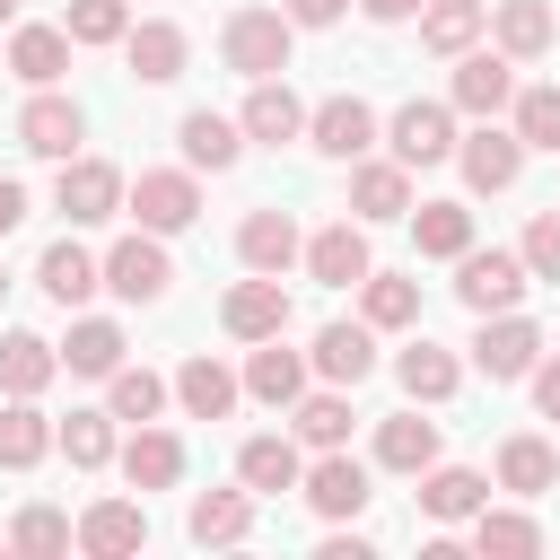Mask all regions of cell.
<instances>
[{"label": "cell", "instance_id": "cell-15", "mask_svg": "<svg viewBox=\"0 0 560 560\" xmlns=\"http://www.w3.org/2000/svg\"><path fill=\"white\" fill-rule=\"evenodd\" d=\"M350 210H359V228L411 219V166L402 158H350Z\"/></svg>", "mask_w": 560, "mask_h": 560}, {"label": "cell", "instance_id": "cell-50", "mask_svg": "<svg viewBox=\"0 0 560 560\" xmlns=\"http://www.w3.org/2000/svg\"><path fill=\"white\" fill-rule=\"evenodd\" d=\"M18 219H26V184H18V175H0V236H9Z\"/></svg>", "mask_w": 560, "mask_h": 560}, {"label": "cell", "instance_id": "cell-52", "mask_svg": "<svg viewBox=\"0 0 560 560\" xmlns=\"http://www.w3.org/2000/svg\"><path fill=\"white\" fill-rule=\"evenodd\" d=\"M376 26H402V18H420V0H359Z\"/></svg>", "mask_w": 560, "mask_h": 560}, {"label": "cell", "instance_id": "cell-27", "mask_svg": "<svg viewBox=\"0 0 560 560\" xmlns=\"http://www.w3.org/2000/svg\"><path fill=\"white\" fill-rule=\"evenodd\" d=\"M175 140H184V166H192V175H228V166L245 158L236 114H210V105H192V114L175 122Z\"/></svg>", "mask_w": 560, "mask_h": 560}, {"label": "cell", "instance_id": "cell-36", "mask_svg": "<svg viewBox=\"0 0 560 560\" xmlns=\"http://www.w3.org/2000/svg\"><path fill=\"white\" fill-rule=\"evenodd\" d=\"M52 376H61V350L44 332H26V324L0 332V394H44Z\"/></svg>", "mask_w": 560, "mask_h": 560}, {"label": "cell", "instance_id": "cell-40", "mask_svg": "<svg viewBox=\"0 0 560 560\" xmlns=\"http://www.w3.org/2000/svg\"><path fill=\"white\" fill-rule=\"evenodd\" d=\"M9 70H18L26 88H61V70H70V35H61V26H18V35H9Z\"/></svg>", "mask_w": 560, "mask_h": 560}, {"label": "cell", "instance_id": "cell-26", "mask_svg": "<svg viewBox=\"0 0 560 560\" xmlns=\"http://www.w3.org/2000/svg\"><path fill=\"white\" fill-rule=\"evenodd\" d=\"M184 52H192V44H184V26H175V18H140V26L122 35V61H131V79H140V88L184 79Z\"/></svg>", "mask_w": 560, "mask_h": 560}, {"label": "cell", "instance_id": "cell-4", "mask_svg": "<svg viewBox=\"0 0 560 560\" xmlns=\"http://www.w3.org/2000/svg\"><path fill=\"white\" fill-rule=\"evenodd\" d=\"M525 289H534V271L508 245H464L455 254V298L472 315H508V306H525Z\"/></svg>", "mask_w": 560, "mask_h": 560}, {"label": "cell", "instance_id": "cell-1", "mask_svg": "<svg viewBox=\"0 0 560 560\" xmlns=\"http://www.w3.org/2000/svg\"><path fill=\"white\" fill-rule=\"evenodd\" d=\"M219 52H228L236 79H280L289 52H298V26H289V9H236L219 26Z\"/></svg>", "mask_w": 560, "mask_h": 560}, {"label": "cell", "instance_id": "cell-55", "mask_svg": "<svg viewBox=\"0 0 560 560\" xmlns=\"http://www.w3.org/2000/svg\"><path fill=\"white\" fill-rule=\"evenodd\" d=\"M0 551H9V542H0Z\"/></svg>", "mask_w": 560, "mask_h": 560}, {"label": "cell", "instance_id": "cell-20", "mask_svg": "<svg viewBox=\"0 0 560 560\" xmlns=\"http://www.w3.org/2000/svg\"><path fill=\"white\" fill-rule=\"evenodd\" d=\"M508 96H516V61L490 44V52H455V114H508Z\"/></svg>", "mask_w": 560, "mask_h": 560}, {"label": "cell", "instance_id": "cell-8", "mask_svg": "<svg viewBox=\"0 0 560 560\" xmlns=\"http://www.w3.org/2000/svg\"><path fill=\"white\" fill-rule=\"evenodd\" d=\"M534 359H542V324L534 315H481V332H472V368L490 376V385H516V376H534Z\"/></svg>", "mask_w": 560, "mask_h": 560}, {"label": "cell", "instance_id": "cell-48", "mask_svg": "<svg viewBox=\"0 0 560 560\" xmlns=\"http://www.w3.org/2000/svg\"><path fill=\"white\" fill-rule=\"evenodd\" d=\"M534 411H542V420H560V350H551V359H534Z\"/></svg>", "mask_w": 560, "mask_h": 560}, {"label": "cell", "instance_id": "cell-21", "mask_svg": "<svg viewBox=\"0 0 560 560\" xmlns=\"http://www.w3.org/2000/svg\"><path fill=\"white\" fill-rule=\"evenodd\" d=\"M236 131H245V140H262V149H280V140H306V105H298V88H289V79H254V88H245V114H236Z\"/></svg>", "mask_w": 560, "mask_h": 560}, {"label": "cell", "instance_id": "cell-19", "mask_svg": "<svg viewBox=\"0 0 560 560\" xmlns=\"http://www.w3.org/2000/svg\"><path fill=\"white\" fill-rule=\"evenodd\" d=\"M114 464H122L131 490H175V481H184V438L158 429V420H140V429L114 446Z\"/></svg>", "mask_w": 560, "mask_h": 560}, {"label": "cell", "instance_id": "cell-2", "mask_svg": "<svg viewBox=\"0 0 560 560\" xmlns=\"http://www.w3.org/2000/svg\"><path fill=\"white\" fill-rule=\"evenodd\" d=\"M122 210L149 236H184L201 219V184H192V166H140V184H122Z\"/></svg>", "mask_w": 560, "mask_h": 560}, {"label": "cell", "instance_id": "cell-29", "mask_svg": "<svg viewBox=\"0 0 560 560\" xmlns=\"http://www.w3.org/2000/svg\"><path fill=\"white\" fill-rule=\"evenodd\" d=\"M298 472H306V455H298V438H280V429H262V438H245V446H236V481H245L254 499L298 490Z\"/></svg>", "mask_w": 560, "mask_h": 560}, {"label": "cell", "instance_id": "cell-16", "mask_svg": "<svg viewBox=\"0 0 560 560\" xmlns=\"http://www.w3.org/2000/svg\"><path fill=\"white\" fill-rule=\"evenodd\" d=\"M306 376H315V368H306V350H289L280 332L245 350V394H254L262 411H289V402L306 394Z\"/></svg>", "mask_w": 560, "mask_h": 560}, {"label": "cell", "instance_id": "cell-11", "mask_svg": "<svg viewBox=\"0 0 560 560\" xmlns=\"http://www.w3.org/2000/svg\"><path fill=\"white\" fill-rule=\"evenodd\" d=\"M455 166H464V184H472V192H508V184L525 175V140H516V131H499V114H481V131H464V140H455Z\"/></svg>", "mask_w": 560, "mask_h": 560}, {"label": "cell", "instance_id": "cell-51", "mask_svg": "<svg viewBox=\"0 0 560 560\" xmlns=\"http://www.w3.org/2000/svg\"><path fill=\"white\" fill-rule=\"evenodd\" d=\"M315 560H368V534H324V551Z\"/></svg>", "mask_w": 560, "mask_h": 560}, {"label": "cell", "instance_id": "cell-34", "mask_svg": "<svg viewBox=\"0 0 560 560\" xmlns=\"http://www.w3.org/2000/svg\"><path fill=\"white\" fill-rule=\"evenodd\" d=\"M289 420H298V446L324 455V446H350V420L359 411H350V385H315V394L289 402Z\"/></svg>", "mask_w": 560, "mask_h": 560}, {"label": "cell", "instance_id": "cell-49", "mask_svg": "<svg viewBox=\"0 0 560 560\" xmlns=\"http://www.w3.org/2000/svg\"><path fill=\"white\" fill-rule=\"evenodd\" d=\"M280 9H289V26H341L350 0H280Z\"/></svg>", "mask_w": 560, "mask_h": 560}, {"label": "cell", "instance_id": "cell-43", "mask_svg": "<svg viewBox=\"0 0 560 560\" xmlns=\"http://www.w3.org/2000/svg\"><path fill=\"white\" fill-rule=\"evenodd\" d=\"M105 411H114V420H131V429H140V420H158V411H166V376L122 359V368L105 376Z\"/></svg>", "mask_w": 560, "mask_h": 560}, {"label": "cell", "instance_id": "cell-38", "mask_svg": "<svg viewBox=\"0 0 560 560\" xmlns=\"http://www.w3.org/2000/svg\"><path fill=\"white\" fill-rule=\"evenodd\" d=\"M472 551L481 560H534L542 551V525L525 508H472Z\"/></svg>", "mask_w": 560, "mask_h": 560}, {"label": "cell", "instance_id": "cell-28", "mask_svg": "<svg viewBox=\"0 0 560 560\" xmlns=\"http://www.w3.org/2000/svg\"><path fill=\"white\" fill-rule=\"evenodd\" d=\"M306 368H315L324 385H368V376H376V332H368V324H324L315 350H306Z\"/></svg>", "mask_w": 560, "mask_h": 560}, {"label": "cell", "instance_id": "cell-7", "mask_svg": "<svg viewBox=\"0 0 560 560\" xmlns=\"http://www.w3.org/2000/svg\"><path fill=\"white\" fill-rule=\"evenodd\" d=\"M306 149L315 158H332V166H350V158H368L376 149V105L368 96H324V105H306Z\"/></svg>", "mask_w": 560, "mask_h": 560}, {"label": "cell", "instance_id": "cell-30", "mask_svg": "<svg viewBox=\"0 0 560 560\" xmlns=\"http://www.w3.org/2000/svg\"><path fill=\"white\" fill-rule=\"evenodd\" d=\"M184 534H192L201 551L245 542V534H254V490H201V499L184 508Z\"/></svg>", "mask_w": 560, "mask_h": 560}, {"label": "cell", "instance_id": "cell-53", "mask_svg": "<svg viewBox=\"0 0 560 560\" xmlns=\"http://www.w3.org/2000/svg\"><path fill=\"white\" fill-rule=\"evenodd\" d=\"M9 18H18V0H0V26H9Z\"/></svg>", "mask_w": 560, "mask_h": 560}, {"label": "cell", "instance_id": "cell-17", "mask_svg": "<svg viewBox=\"0 0 560 560\" xmlns=\"http://www.w3.org/2000/svg\"><path fill=\"white\" fill-rule=\"evenodd\" d=\"M394 385H402L411 402H455V385H464V359H455L446 341L411 332V341L394 350Z\"/></svg>", "mask_w": 560, "mask_h": 560}, {"label": "cell", "instance_id": "cell-18", "mask_svg": "<svg viewBox=\"0 0 560 560\" xmlns=\"http://www.w3.org/2000/svg\"><path fill=\"white\" fill-rule=\"evenodd\" d=\"M175 402H184V420H228L236 402H245V376L236 368H219L210 350H192L184 368H175V385H166Z\"/></svg>", "mask_w": 560, "mask_h": 560}, {"label": "cell", "instance_id": "cell-24", "mask_svg": "<svg viewBox=\"0 0 560 560\" xmlns=\"http://www.w3.org/2000/svg\"><path fill=\"white\" fill-rule=\"evenodd\" d=\"M411 481H420V516L429 525H472V508H490V481L472 464H429Z\"/></svg>", "mask_w": 560, "mask_h": 560}, {"label": "cell", "instance_id": "cell-44", "mask_svg": "<svg viewBox=\"0 0 560 560\" xmlns=\"http://www.w3.org/2000/svg\"><path fill=\"white\" fill-rule=\"evenodd\" d=\"M508 131H516L525 149H551V158H560V88H516V96H508Z\"/></svg>", "mask_w": 560, "mask_h": 560}, {"label": "cell", "instance_id": "cell-6", "mask_svg": "<svg viewBox=\"0 0 560 560\" xmlns=\"http://www.w3.org/2000/svg\"><path fill=\"white\" fill-rule=\"evenodd\" d=\"M79 140H88V114H79V96H61V88H35L26 105H18V149L26 158H79Z\"/></svg>", "mask_w": 560, "mask_h": 560}, {"label": "cell", "instance_id": "cell-14", "mask_svg": "<svg viewBox=\"0 0 560 560\" xmlns=\"http://www.w3.org/2000/svg\"><path fill=\"white\" fill-rule=\"evenodd\" d=\"M70 542H79L88 560H131V551L149 542V508H140V499H96V508L70 525Z\"/></svg>", "mask_w": 560, "mask_h": 560}, {"label": "cell", "instance_id": "cell-54", "mask_svg": "<svg viewBox=\"0 0 560 560\" xmlns=\"http://www.w3.org/2000/svg\"><path fill=\"white\" fill-rule=\"evenodd\" d=\"M0 289H9V271H0Z\"/></svg>", "mask_w": 560, "mask_h": 560}, {"label": "cell", "instance_id": "cell-35", "mask_svg": "<svg viewBox=\"0 0 560 560\" xmlns=\"http://www.w3.org/2000/svg\"><path fill=\"white\" fill-rule=\"evenodd\" d=\"M376 464L385 472H429L438 464V420H420V402L394 411V420H376Z\"/></svg>", "mask_w": 560, "mask_h": 560}, {"label": "cell", "instance_id": "cell-12", "mask_svg": "<svg viewBox=\"0 0 560 560\" xmlns=\"http://www.w3.org/2000/svg\"><path fill=\"white\" fill-rule=\"evenodd\" d=\"M298 262H306V280H324V289H359V280L376 271V262H368V228H359V219H332V228H315Z\"/></svg>", "mask_w": 560, "mask_h": 560}, {"label": "cell", "instance_id": "cell-32", "mask_svg": "<svg viewBox=\"0 0 560 560\" xmlns=\"http://www.w3.org/2000/svg\"><path fill=\"white\" fill-rule=\"evenodd\" d=\"M52 350H61V368H70V376H96V385H105V376L122 368V350H131V341H122V324H114V315H79V324H70V341H52Z\"/></svg>", "mask_w": 560, "mask_h": 560}, {"label": "cell", "instance_id": "cell-5", "mask_svg": "<svg viewBox=\"0 0 560 560\" xmlns=\"http://www.w3.org/2000/svg\"><path fill=\"white\" fill-rule=\"evenodd\" d=\"M298 499H306V508H315L324 525H350V516H359V508H368L376 490H368V464H359L350 446H324V455H315V464L298 472Z\"/></svg>", "mask_w": 560, "mask_h": 560}, {"label": "cell", "instance_id": "cell-22", "mask_svg": "<svg viewBox=\"0 0 560 560\" xmlns=\"http://www.w3.org/2000/svg\"><path fill=\"white\" fill-rule=\"evenodd\" d=\"M298 254H306V236H298V219H289V210H271V201H262V210H245V219H236V262H245V271H289Z\"/></svg>", "mask_w": 560, "mask_h": 560}, {"label": "cell", "instance_id": "cell-31", "mask_svg": "<svg viewBox=\"0 0 560 560\" xmlns=\"http://www.w3.org/2000/svg\"><path fill=\"white\" fill-rule=\"evenodd\" d=\"M359 324L368 332H411L420 324V280L411 271H368L359 280Z\"/></svg>", "mask_w": 560, "mask_h": 560}, {"label": "cell", "instance_id": "cell-10", "mask_svg": "<svg viewBox=\"0 0 560 560\" xmlns=\"http://www.w3.org/2000/svg\"><path fill=\"white\" fill-rule=\"evenodd\" d=\"M52 210H61L70 228H105V219L122 210V166H105V158H61Z\"/></svg>", "mask_w": 560, "mask_h": 560}, {"label": "cell", "instance_id": "cell-39", "mask_svg": "<svg viewBox=\"0 0 560 560\" xmlns=\"http://www.w3.org/2000/svg\"><path fill=\"white\" fill-rule=\"evenodd\" d=\"M481 26H490V0H429V9H420V44H429V52H446V61H455V52H472V44H481Z\"/></svg>", "mask_w": 560, "mask_h": 560}, {"label": "cell", "instance_id": "cell-3", "mask_svg": "<svg viewBox=\"0 0 560 560\" xmlns=\"http://www.w3.org/2000/svg\"><path fill=\"white\" fill-rule=\"evenodd\" d=\"M105 289L122 298V306H158L166 289H175V262H166V236H149V228H131V236H114L105 254Z\"/></svg>", "mask_w": 560, "mask_h": 560}, {"label": "cell", "instance_id": "cell-9", "mask_svg": "<svg viewBox=\"0 0 560 560\" xmlns=\"http://www.w3.org/2000/svg\"><path fill=\"white\" fill-rule=\"evenodd\" d=\"M385 149H394L402 166H446V158H455V105H438V96H411V105H394V122H385Z\"/></svg>", "mask_w": 560, "mask_h": 560}, {"label": "cell", "instance_id": "cell-13", "mask_svg": "<svg viewBox=\"0 0 560 560\" xmlns=\"http://www.w3.org/2000/svg\"><path fill=\"white\" fill-rule=\"evenodd\" d=\"M219 324H228L236 341H271V332H289V289H280V271L236 280V289L219 298Z\"/></svg>", "mask_w": 560, "mask_h": 560}, {"label": "cell", "instance_id": "cell-42", "mask_svg": "<svg viewBox=\"0 0 560 560\" xmlns=\"http://www.w3.org/2000/svg\"><path fill=\"white\" fill-rule=\"evenodd\" d=\"M411 236H420L429 262H455V254L472 245V210H464V201H420V210H411Z\"/></svg>", "mask_w": 560, "mask_h": 560}, {"label": "cell", "instance_id": "cell-25", "mask_svg": "<svg viewBox=\"0 0 560 560\" xmlns=\"http://www.w3.org/2000/svg\"><path fill=\"white\" fill-rule=\"evenodd\" d=\"M490 44H499L508 61H542V52L560 44L551 0H490Z\"/></svg>", "mask_w": 560, "mask_h": 560}, {"label": "cell", "instance_id": "cell-47", "mask_svg": "<svg viewBox=\"0 0 560 560\" xmlns=\"http://www.w3.org/2000/svg\"><path fill=\"white\" fill-rule=\"evenodd\" d=\"M516 262H525L534 280H560V210H534V219H525V245H516Z\"/></svg>", "mask_w": 560, "mask_h": 560}, {"label": "cell", "instance_id": "cell-41", "mask_svg": "<svg viewBox=\"0 0 560 560\" xmlns=\"http://www.w3.org/2000/svg\"><path fill=\"white\" fill-rule=\"evenodd\" d=\"M52 446H61L79 472H105L122 438H114V411H70V420H52Z\"/></svg>", "mask_w": 560, "mask_h": 560}, {"label": "cell", "instance_id": "cell-46", "mask_svg": "<svg viewBox=\"0 0 560 560\" xmlns=\"http://www.w3.org/2000/svg\"><path fill=\"white\" fill-rule=\"evenodd\" d=\"M61 35L70 44H122L131 35V0H70L61 9Z\"/></svg>", "mask_w": 560, "mask_h": 560}, {"label": "cell", "instance_id": "cell-37", "mask_svg": "<svg viewBox=\"0 0 560 560\" xmlns=\"http://www.w3.org/2000/svg\"><path fill=\"white\" fill-rule=\"evenodd\" d=\"M551 481H560V455H551V438L516 429V438L499 446V490H516V499H542Z\"/></svg>", "mask_w": 560, "mask_h": 560}, {"label": "cell", "instance_id": "cell-33", "mask_svg": "<svg viewBox=\"0 0 560 560\" xmlns=\"http://www.w3.org/2000/svg\"><path fill=\"white\" fill-rule=\"evenodd\" d=\"M52 455V420L35 411V394H9L0 402V472H35Z\"/></svg>", "mask_w": 560, "mask_h": 560}, {"label": "cell", "instance_id": "cell-23", "mask_svg": "<svg viewBox=\"0 0 560 560\" xmlns=\"http://www.w3.org/2000/svg\"><path fill=\"white\" fill-rule=\"evenodd\" d=\"M35 289H44L52 306H88V298L105 289V262H96L79 236H52V245H44V262H35Z\"/></svg>", "mask_w": 560, "mask_h": 560}, {"label": "cell", "instance_id": "cell-45", "mask_svg": "<svg viewBox=\"0 0 560 560\" xmlns=\"http://www.w3.org/2000/svg\"><path fill=\"white\" fill-rule=\"evenodd\" d=\"M9 551H18V560H61V551H70V516H61V508H44V499H35V508H18Z\"/></svg>", "mask_w": 560, "mask_h": 560}]
</instances>
